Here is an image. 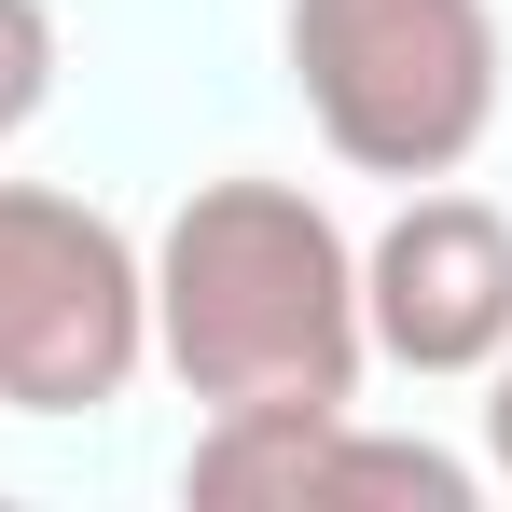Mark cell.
<instances>
[{
    "mask_svg": "<svg viewBox=\"0 0 512 512\" xmlns=\"http://www.w3.org/2000/svg\"><path fill=\"white\" fill-rule=\"evenodd\" d=\"M153 360L208 416L360 402V250L305 180H194L153 236Z\"/></svg>",
    "mask_w": 512,
    "mask_h": 512,
    "instance_id": "obj_1",
    "label": "cell"
},
{
    "mask_svg": "<svg viewBox=\"0 0 512 512\" xmlns=\"http://www.w3.org/2000/svg\"><path fill=\"white\" fill-rule=\"evenodd\" d=\"M277 42L305 125L360 180H457L499 125V0H291Z\"/></svg>",
    "mask_w": 512,
    "mask_h": 512,
    "instance_id": "obj_2",
    "label": "cell"
},
{
    "mask_svg": "<svg viewBox=\"0 0 512 512\" xmlns=\"http://www.w3.org/2000/svg\"><path fill=\"white\" fill-rule=\"evenodd\" d=\"M139 360H153L139 236L84 194L0 180V416H97L139 388Z\"/></svg>",
    "mask_w": 512,
    "mask_h": 512,
    "instance_id": "obj_3",
    "label": "cell"
},
{
    "mask_svg": "<svg viewBox=\"0 0 512 512\" xmlns=\"http://www.w3.org/2000/svg\"><path fill=\"white\" fill-rule=\"evenodd\" d=\"M360 333L402 374H485L512 346V208L416 180L402 222L360 250Z\"/></svg>",
    "mask_w": 512,
    "mask_h": 512,
    "instance_id": "obj_4",
    "label": "cell"
},
{
    "mask_svg": "<svg viewBox=\"0 0 512 512\" xmlns=\"http://www.w3.org/2000/svg\"><path fill=\"white\" fill-rule=\"evenodd\" d=\"M194 499H402V512H471L485 499V471L471 457H443L416 429H360L346 402H263V416H208L194 429V471H180Z\"/></svg>",
    "mask_w": 512,
    "mask_h": 512,
    "instance_id": "obj_5",
    "label": "cell"
},
{
    "mask_svg": "<svg viewBox=\"0 0 512 512\" xmlns=\"http://www.w3.org/2000/svg\"><path fill=\"white\" fill-rule=\"evenodd\" d=\"M56 97V14L42 0H0V139H28Z\"/></svg>",
    "mask_w": 512,
    "mask_h": 512,
    "instance_id": "obj_6",
    "label": "cell"
},
{
    "mask_svg": "<svg viewBox=\"0 0 512 512\" xmlns=\"http://www.w3.org/2000/svg\"><path fill=\"white\" fill-rule=\"evenodd\" d=\"M485 471H499V485H512V346H499V360H485Z\"/></svg>",
    "mask_w": 512,
    "mask_h": 512,
    "instance_id": "obj_7",
    "label": "cell"
}]
</instances>
